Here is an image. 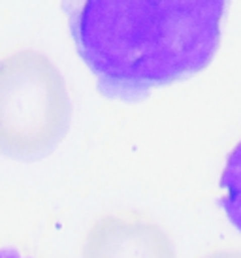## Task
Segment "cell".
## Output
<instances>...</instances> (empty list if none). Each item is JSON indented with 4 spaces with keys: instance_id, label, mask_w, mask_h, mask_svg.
<instances>
[{
    "instance_id": "8992f818",
    "label": "cell",
    "mask_w": 241,
    "mask_h": 258,
    "mask_svg": "<svg viewBox=\"0 0 241 258\" xmlns=\"http://www.w3.org/2000/svg\"><path fill=\"white\" fill-rule=\"evenodd\" d=\"M209 258H226L224 254H215V256H209Z\"/></svg>"
},
{
    "instance_id": "3957f363",
    "label": "cell",
    "mask_w": 241,
    "mask_h": 258,
    "mask_svg": "<svg viewBox=\"0 0 241 258\" xmlns=\"http://www.w3.org/2000/svg\"><path fill=\"white\" fill-rule=\"evenodd\" d=\"M83 258H175V252L156 222L123 211L106 215L89 230Z\"/></svg>"
},
{
    "instance_id": "6da1fadb",
    "label": "cell",
    "mask_w": 241,
    "mask_h": 258,
    "mask_svg": "<svg viewBox=\"0 0 241 258\" xmlns=\"http://www.w3.org/2000/svg\"><path fill=\"white\" fill-rule=\"evenodd\" d=\"M224 15V0H89L70 12V30L100 91L134 102L202 72Z\"/></svg>"
},
{
    "instance_id": "277c9868",
    "label": "cell",
    "mask_w": 241,
    "mask_h": 258,
    "mask_svg": "<svg viewBox=\"0 0 241 258\" xmlns=\"http://www.w3.org/2000/svg\"><path fill=\"white\" fill-rule=\"evenodd\" d=\"M220 204L230 222L241 232V142L234 147L220 177Z\"/></svg>"
},
{
    "instance_id": "5b68a950",
    "label": "cell",
    "mask_w": 241,
    "mask_h": 258,
    "mask_svg": "<svg viewBox=\"0 0 241 258\" xmlns=\"http://www.w3.org/2000/svg\"><path fill=\"white\" fill-rule=\"evenodd\" d=\"M0 258H25V256L19 254L17 251H12V249H0Z\"/></svg>"
},
{
    "instance_id": "7a4b0ae2",
    "label": "cell",
    "mask_w": 241,
    "mask_h": 258,
    "mask_svg": "<svg viewBox=\"0 0 241 258\" xmlns=\"http://www.w3.org/2000/svg\"><path fill=\"white\" fill-rule=\"evenodd\" d=\"M72 121L70 94L58 68L38 51L0 60V153L32 160L55 149Z\"/></svg>"
}]
</instances>
